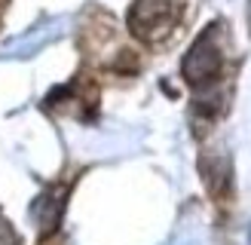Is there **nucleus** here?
<instances>
[{
	"label": "nucleus",
	"mask_w": 251,
	"mask_h": 245,
	"mask_svg": "<svg viewBox=\"0 0 251 245\" xmlns=\"http://www.w3.org/2000/svg\"><path fill=\"white\" fill-rule=\"evenodd\" d=\"M172 3L169 0H138L129 12V28L141 40H159L172 28Z\"/></svg>",
	"instance_id": "2"
},
{
	"label": "nucleus",
	"mask_w": 251,
	"mask_h": 245,
	"mask_svg": "<svg viewBox=\"0 0 251 245\" xmlns=\"http://www.w3.org/2000/svg\"><path fill=\"white\" fill-rule=\"evenodd\" d=\"M181 71H184V80L190 83L193 89H205L208 83L218 80V74H221V49H218L215 34H211V31H205L190 46V52H187Z\"/></svg>",
	"instance_id": "1"
},
{
	"label": "nucleus",
	"mask_w": 251,
	"mask_h": 245,
	"mask_svg": "<svg viewBox=\"0 0 251 245\" xmlns=\"http://www.w3.org/2000/svg\"><path fill=\"white\" fill-rule=\"evenodd\" d=\"M61 205H65V199H61L58 190H55V193H43L40 199H37L34 215L40 218L43 230H52V227H55V220H58V215H61Z\"/></svg>",
	"instance_id": "3"
}]
</instances>
